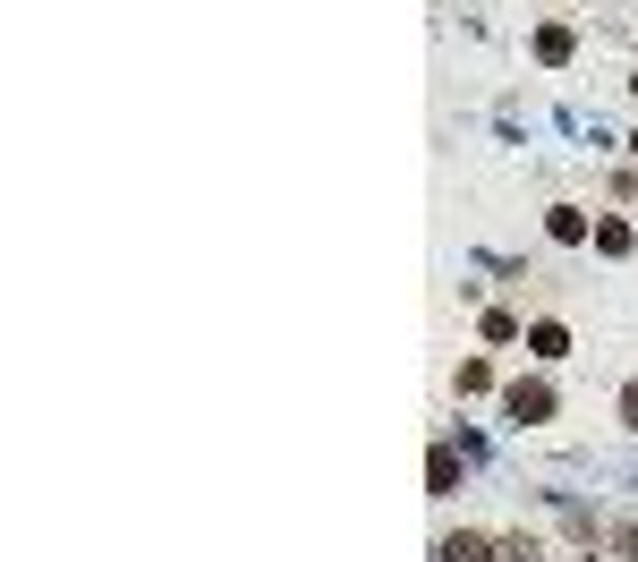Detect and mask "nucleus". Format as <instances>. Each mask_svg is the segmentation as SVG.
Returning a JSON list of instances; mask_svg holds the SVG:
<instances>
[{
  "mask_svg": "<svg viewBox=\"0 0 638 562\" xmlns=\"http://www.w3.org/2000/svg\"><path fill=\"white\" fill-rule=\"evenodd\" d=\"M503 409L519 418V427H544V418H553V384H537V375H519V384L503 393Z\"/></svg>",
  "mask_w": 638,
  "mask_h": 562,
  "instance_id": "obj_1",
  "label": "nucleus"
},
{
  "mask_svg": "<svg viewBox=\"0 0 638 562\" xmlns=\"http://www.w3.org/2000/svg\"><path fill=\"white\" fill-rule=\"evenodd\" d=\"M435 562H503V546H494L485 529H451L443 546H435Z\"/></svg>",
  "mask_w": 638,
  "mask_h": 562,
  "instance_id": "obj_2",
  "label": "nucleus"
},
{
  "mask_svg": "<svg viewBox=\"0 0 638 562\" xmlns=\"http://www.w3.org/2000/svg\"><path fill=\"white\" fill-rule=\"evenodd\" d=\"M426 495H460V461H451V443L426 452Z\"/></svg>",
  "mask_w": 638,
  "mask_h": 562,
  "instance_id": "obj_3",
  "label": "nucleus"
},
{
  "mask_svg": "<svg viewBox=\"0 0 638 562\" xmlns=\"http://www.w3.org/2000/svg\"><path fill=\"white\" fill-rule=\"evenodd\" d=\"M544 231L562 239V247H579V239H587V213H579V205H553V213H544Z\"/></svg>",
  "mask_w": 638,
  "mask_h": 562,
  "instance_id": "obj_4",
  "label": "nucleus"
},
{
  "mask_svg": "<svg viewBox=\"0 0 638 562\" xmlns=\"http://www.w3.org/2000/svg\"><path fill=\"white\" fill-rule=\"evenodd\" d=\"M528 350H537V359H562V350H571V324H553V316L528 324Z\"/></svg>",
  "mask_w": 638,
  "mask_h": 562,
  "instance_id": "obj_5",
  "label": "nucleus"
},
{
  "mask_svg": "<svg viewBox=\"0 0 638 562\" xmlns=\"http://www.w3.org/2000/svg\"><path fill=\"white\" fill-rule=\"evenodd\" d=\"M537 60H544V68L571 60V26H537Z\"/></svg>",
  "mask_w": 638,
  "mask_h": 562,
  "instance_id": "obj_6",
  "label": "nucleus"
},
{
  "mask_svg": "<svg viewBox=\"0 0 638 562\" xmlns=\"http://www.w3.org/2000/svg\"><path fill=\"white\" fill-rule=\"evenodd\" d=\"M485 341L503 350V341H519V316H503V307H485Z\"/></svg>",
  "mask_w": 638,
  "mask_h": 562,
  "instance_id": "obj_7",
  "label": "nucleus"
},
{
  "mask_svg": "<svg viewBox=\"0 0 638 562\" xmlns=\"http://www.w3.org/2000/svg\"><path fill=\"white\" fill-rule=\"evenodd\" d=\"M596 247L605 256H630V222H596Z\"/></svg>",
  "mask_w": 638,
  "mask_h": 562,
  "instance_id": "obj_8",
  "label": "nucleus"
},
{
  "mask_svg": "<svg viewBox=\"0 0 638 562\" xmlns=\"http://www.w3.org/2000/svg\"><path fill=\"white\" fill-rule=\"evenodd\" d=\"M622 418H630V427H638V375H630V393H622Z\"/></svg>",
  "mask_w": 638,
  "mask_h": 562,
  "instance_id": "obj_9",
  "label": "nucleus"
},
{
  "mask_svg": "<svg viewBox=\"0 0 638 562\" xmlns=\"http://www.w3.org/2000/svg\"><path fill=\"white\" fill-rule=\"evenodd\" d=\"M630 95H638V77H630Z\"/></svg>",
  "mask_w": 638,
  "mask_h": 562,
  "instance_id": "obj_10",
  "label": "nucleus"
},
{
  "mask_svg": "<svg viewBox=\"0 0 638 562\" xmlns=\"http://www.w3.org/2000/svg\"><path fill=\"white\" fill-rule=\"evenodd\" d=\"M630 154H638V136H630Z\"/></svg>",
  "mask_w": 638,
  "mask_h": 562,
  "instance_id": "obj_11",
  "label": "nucleus"
},
{
  "mask_svg": "<svg viewBox=\"0 0 638 562\" xmlns=\"http://www.w3.org/2000/svg\"><path fill=\"white\" fill-rule=\"evenodd\" d=\"M587 562H596V554H587Z\"/></svg>",
  "mask_w": 638,
  "mask_h": 562,
  "instance_id": "obj_12",
  "label": "nucleus"
}]
</instances>
